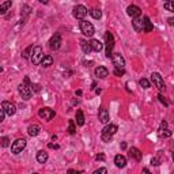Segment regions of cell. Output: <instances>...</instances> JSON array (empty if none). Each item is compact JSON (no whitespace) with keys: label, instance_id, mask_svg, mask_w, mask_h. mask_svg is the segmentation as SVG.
I'll return each instance as SVG.
<instances>
[{"label":"cell","instance_id":"19","mask_svg":"<svg viewBox=\"0 0 174 174\" xmlns=\"http://www.w3.org/2000/svg\"><path fill=\"white\" fill-rule=\"evenodd\" d=\"M27 132L30 136H37L40 135V132H41V127H40L38 124H31L30 127L27 128Z\"/></svg>","mask_w":174,"mask_h":174},{"label":"cell","instance_id":"24","mask_svg":"<svg viewBox=\"0 0 174 174\" xmlns=\"http://www.w3.org/2000/svg\"><path fill=\"white\" fill-rule=\"evenodd\" d=\"M40 64H41L42 67H45V68H46V67H50L52 64H53V57H52V56H44Z\"/></svg>","mask_w":174,"mask_h":174},{"label":"cell","instance_id":"3","mask_svg":"<svg viewBox=\"0 0 174 174\" xmlns=\"http://www.w3.org/2000/svg\"><path fill=\"white\" fill-rule=\"evenodd\" d=\"M42 57H44L42 48H41V46L33 48V52H31V54H30V60H31L33 64H34V65H38L40 63H41Z\"/></svg>","mask_w":174,"mask_h":174},{"label":"cell","instance_id":"12","mask_svg":"<svg viewBox=\"0 0 174 174\" xmlns=\"http://www.w3.org/2000/svg\"><path fill=\"white\" fill-rule=\"evenodd\" d=\"M98 118H99V121H101L102 124H108L109 120H110L108 109H105L103 106H101V109H99V112H98Z\"/></svg>","mask_w":174,"mask_h":174},{"label":"cell","instance_id":"33","mask_svg":"<svg viewBox=\"0 0 174 174\" xmlns=\"http://www.w3.org/2000/svg\"><path fill=\"white\" fill-rule=\"evenodd\" d=\"M101 139H102L105 143H109L110 140H112V135H109V133H102V135H101Z\"/></svg>","mask_w":174,"mask_h":174},{"label":"cell","instance_id":"29","mask_svg":"<svg viewBox=\"0 0 174 174\" xmlns=\"http://www.w3.org/2000/svg\"><path fill=\"white\" fill-rule=\"evenodd\" d=\"M31 52H33V45H30V46L26 48V49L23 50V53H22V57H23V59H30Z\"/></svg>","mask_w":174,"mask_h":174},{"label":"cell","instance_id":"2","mask_svg":"<svg viewBox=\"0 0 174 174\" xmlns=\"http://www.w3.org/2000/svg\"><path fill=\"white\" fill-rule=\"evenodd\" d=\"M105 41H106V57H112L113 54V48H114V38L110 31L105 33Z\"/></svg>","mask_w":174,"mask_h":174},{"label":"cell","instance_id":"28","mask_svg":"<svg viewBox=\"0 0 174 174\" xmlns=\"http://www.w3.org/2000/svg\"><path fill=\"white\" fill-rule=\"evenodd\" d=\"M8 146H10V138H7V136L0 138V147L6 148V147H8Z\"/></svg>","mask_w":174,"mask_h":174},{"label":"cell","instance_id":"30","mask_svg":"<svg viewBox=\"0 0 174 174\" xmlns=\"http://www.w3.org/2000/svg\"><path fill=\"white\" fill-rule=\"evenodd\" d=\"M159 136H161V138H170V136H172V131L163 128V129H161V132H159Z\"/></svg>","mask_w":174,"mask_h":174},{"label":"cell","instance_id":"4","mask_svg":"<svg viewBox=\"0 0 174 174\" xmlns=\"http://www.w3.org/2000/svg\"><path fill=\"white\" fill-rule=\"evenodd\" d=\"M151 82H153V84L158 88L159 91H165V88H166V87H165L163 78L159 75L158 72H153V73H151Z\"/></svg>","mask_w":174,"mask_h":174},{"label":"cell","instance_id":"35","mask_svg":"<svg viewBox=\"0 0 174 174\" xmlns=\"http://www.w3.org/2000/svg\"><path fill=\"white\" fill-rule=\"evenodd\" d=\"M124 73H125L124 68H123V69H120V68H116V69H114V75H116V76H121V75H124Z\"/></svg>","mask_w":174,"mask_h":174},{"label":"cell","instance_id":"23","mask_svg":"<svg viewBox=\"0 0 174 174\" xmlns=\"http://www.w3.org/2000/svg\"><path fill=\"white\" fill-rule=\"evenodd\" d=\"M11 6H12V2H11V0H7V2H4L3 4H0V15L6 14L7 11L11 8Z\"/></svg>","mask_w":174,"mask_h":174},{"label":"cell","instance_id":"16","mask_svg":"<svg viewBox=\"0 0 174 174\" xmlns=\"http://www.w3.org/2000/svg\"><path fill=\"white\" fill-rule=\"evenodd\" d=\"M129 157H131L132 159H135V161H142V153H140L139 148H136V147H131L129 148Z\"/></svg>","mask_w":174,"mask_h":174},{"label":"cell","instance_id":"14","mask_svg":"<svg viewBox=\"0 0 174 174\" xmlns=\"http://www.w3.org/2000/svg\"><path fill=\"white\" fill-rule=\"evenodd\" d=\"M114 165L117 166V167H120V169H123L127 166V158L124 157V155H121V154H118L114 157Z\"/></svg>","mask_w":174,"mask_h":174},{"label":"cell","instance_id":"9","mask_svg":"<svg viewBox=\"0 0 174 174\" xmlns=\"http://www.w3.org/2000/svg\"><path fill=\"white\" fill-rule=\"evenodd\" d=\"M60 46H61V37H60V34H54L49 40V48L52 50H57V49H60Z\"/></svg>","mask_w":174,"mask_h":174},{"label":"cell","instance_id":"8","mask_svg":"<svg viewBox=\"0 0 174 174\" xmlns=\"http://www.w3.org/2000/svg\"><path fill=\"white\" fill-rule=\"evenodd\" d=\"M2 108L3 110L6 112V114H8V116H14L16 112V106L14 105L12 102H10V101H4L2 103Z\"/></svg>","mask_w":174,"mask_h":174},{"label":"cell","instance_id":"10","mask_svg":"<svg viewBox=\"0 0 174 174\" xmlns=\"http://www.w3.org/2000/svg\"><path fill=\"white\" fill-rule=\"evenodd\" d=\"M18 91H19V94L22 95V98L26 99V101H27V99H30L31 95H33L31 88L27 87V86H25V84H19V87H18Z\"/></svg>","mask_w":174,"mask_h":174},{"label":"cell","instance_id":"18","mask_svg":"<svg viewBox=\"0 0 174 174\" xmlns=\"http://www.w3.org/2000/svg\"><path fill=\"white\" fill-rule=\"evenodd\" d=\"M132 26H133V29H135L136 31H143V19H142L140 16L133 18Z\"/></svg>","mask_w":174,"mask_h":174},{"label":"cell","instance_id":"21","mask_svg":"<svg viewBox=\"0 0 174 174\" xmlns=\"http://www.w3.org/2000/svg\"><path fill=\"white\" fill-rule=\"evenodd\" d=\"M118 131V128H117V125H114V124H109V125H106L105 128L102 129V133H109V135H114Z\"/></svg>","mask_w":174,"mask_h":174},{"label":"cell","instance_id":"42","mask_svg":"<svg viewBox=\"0 0 174 174\" xmlns=\"http://www.w3.org/2000/svg\"><path fill=\"white\" fill-rule=\"evenodd\" d=\"M31 87H34V91H37V92H38L40 90H41V87H40L38 86V84H33V86Z\"/></svg>","mask_w":174,"mask_h":174},{"label":"cell","instance_id":"15","mask_svg":"<svg viewBox=\"0 0 174 174\" xmlns=\"http://www.w3.org/2000/svg\"><path fill=\"white\" fill-rule=\"evenodd\" d=\"M127 14L129 16H132V18H136V16H140L142 10H140L138 6H129L127 8Z\"/></svg>","mask_w":174,"mask_h":174},{"label":"cell","instance_id":"22","mask_svg":"<svg viewBox=\"0 0 174 174\" xmlns=\"http://www.w3.org/2000/svg\"><path fill=\"white\" fill-rule=\"evenodd\" d=\"M48 153L46 151H38V153H37V161L40 162V163H45V162L48 161Z\"/></svg>","mask_w":174,"mask_h":174},{"label":"cell","instance_id":"17","mask_svg":"<svg viewBox=\"0 0 174 174\" xmlns=\"http://www.w3.org/2000/svg\"><path fill=\"white\" fill-rule=\"evenodd\" d=\"M153 29H154L153 22L150 21L148 16H144L143 18V31L144 33H151V31H153Z\"/></svg>","mask_w":174,"mask_h":174},{"label":"cell","instance_id":"13","mask_svg":"<svg viewBox=\"0 0 174 174\" xmlns=\"http://www.w3.org/2000/svg\"><path fill=\"white\" fill-rule=\"evenodd\" d=\"M95 76L99 78V79H105V78H108L109 76V71H108V68L106 67H97L95 68Z\"/></svg>","mask_w":174,"mask_h":174},{"label":"cell","instance_id":"26","mask_svg":"<svg viewBox=\"0 0 174 174\" xmlns=\"http://www.w3.org/2000/svg\"><path fill=\"white\" fill-rule=\"evenodd\" d=\"M80 46H82V49H83V52H84L86 54H88V53H90V52L92 50L91 46H90V42L84 41V40H80Z\"/></svg>","mask_w":174,"mask_h":174},{"label":"cell","instance_id":"6","mask_svg":"<svg viewBox=\"0 0 174 174\" xmlns=\"http://www.w3.org/2000/svg\"><path fill=\"white\" fill-rule=\"evenodd\" d=\"M86 15H87V8L84 6L79 4V6H76L75 8H73V16H75L76 19L82 21V19L86 18Z\"/></svg>","mask_w":174,"mask_h":174},{"label":"cell","instance_id":"47","mask_svg":"<svg viewBox=\"0 0 174 174\" xmlns=\"http://www.w3.org/2000/svg\"><path fill=\"white\" fill-rule=\"evenodd\" d=\"M40 3H42V4H48V3H49V0H38Z\"/></svg>","mask_w":174,"mask_h":174},{"label":"cell","instance_id":"41","mask_svg":"<svg viewBox=\"0 0 174 174\" xmlns=\"http://www.w3.org/2000/svg\"><path fill=\"white\" fill-rule=\"evenodd\" d=\"M151 165H154V166H158V165H159V161H158L157 158H153V159H151Z\"/></svg>","mask_w":174,"mask_h":174},{"label":"cell","instance_id":"11","mask_svg":"<svg viewBox=\"0 0 174 174\" xmlns=\"http://www.w3.org/2000/svg\"><path fill=\"white\" fill-rule=\"evenodd\" d=\"M112 60H113V64H114L116 68H120V69L124 68L125 61H124V57L121 56L120 53H113L112 54Z\"/></svg>","mask_w":174,"mask_h":174},{"label":"cell","instance_id":"38","mask_svg":"<svg viewBox=\"0 0 174 174\" xmlns=\"http://www.w3.org/2000/svg\"><path fill=\"white\" fill-rule=\"evenodd\" d=\"M4 117H6V112L2 108V109H0V123H3V121H4Z\"/></svg>","mask_w":174,"mask_h":174},{"label":"cell","instance_id":"40","mask_svg":"<svg viewBox=\"0 0 174 174\" xmlns=\"http://www.w3.org/2000/svg\"><path fill=\"white\" fill-rule=\"evenodd\" d=\"M95 159H97V161H105V155H103V154H98L97 157H95Z\"/></svg>","mask_w":174,"mask_h":174},{"label":"cell","instance_id":"46","mask_svg":"<svg viewBox=\"0 0 174 174\" xmlns=\"http://www.w3.org/2000/svg\"><path fill=\"white\" fill-rule=\"evenodd\" d=\"M121 148H123V150H125V148H127V143H125V142H123V143H121Z\"/></svg>","mask_w":174,"mask_h":174},{"label":"cell","instance_id":"5","mask_svg":"<svg viewBox=\"0 0 174 174\" xmlns=\"http://www.w3.org/2000/svg\"><path fill=\"white\" fill-rule=\"evenodd\" d=\"M26 147V139H18L15 142L12 143V146H11V153L12 154H21L22 151L25 150Z\"/></svg>","mask_w":174,"mask_h":174},{"label":"cell","instance_id":"27","mask_svg":"<svg viewBox=\"0 0 174 174\" xmlns=\"http://www.w3.org/2000/svg\"><path fill=\"white\" fill-rule=\"evenodd\" d=\"M90 15L94 18V19H101L102 12H101V10L99 8H91L90 10Z\"/></svg>","mask_w":174,"mask_h":174},{"label":"cell","instance_id":"32","mask_svg":"<svg viewBox=\"0 0 174 174\" xmlns=\"http://www.w3.org/2000/svg\"><path fill=\"white\" fill-rule=\"evenodd\" d=\"M163 7L167 11H170V12H173L174 11V4H173V0H170V2H166L165 4H163Z\"/></svg>","mask_w":174,"mask_h":174},{"label":"cell","instance_id":"7","mask_svg":"<svg viewBox=\"0 0 174 174\" xmlns=\"http://www.w3.org/2000/svg\"><path fill=\"white\" fill-rule=\"evenodd\" d=\"M54 114H56L54 110H52L50 108H42V109H40V112H38V116L46 121H50L52 118L54 117Z\"/></svg>","mask_w":174,"mask_h":174},{"label":"cell","instance_id":"43","mask_svg":"<svg viewBox=\"0 0 174 174\" xmlns=\"http://www.w3.org/2000/svg\"><path fill=\"white\" fill-rule=\"evenodd\" d=\"M166 127H167V123H166V121H162V123H161V129H163Z\"/></svg>","mask_w":174,"mask_h":174},{"label":"cell","instance_id":"45","mask_svg":"<svg viewBox=\"0 0 174 174\" xmlns=\"http://www.w3.org/2000/svg\"><path fill=\"white\" fill-rule=\"evenodd\" d=\"M49 148H59V146H57V144H49Z\"/></svg>","mask_w":174,"mask_h":174},{"label":"cell","instance_id":"31","mask_svg":"<svg viewBox=\"0 0 174 174\" xmlns=\"http://www.w3.org/2000/svg\"><path fill=\"white\" fill-rule=\"evenodd\" d=\"M139 84H140V86H142L143 88H150V86H151L148 80H147V79H144V78H142V79L139 80Z\"/></svg>","mask_w":174,"mask_h":174},{"label":"cell","instance_id":"36","mask_svg":"<svg viewBox=\"0 0 174 174\" xmlns=\"http://www.w3.org/2000/svg\"><path fill=\"white\" fill-rule=\"evenodd\" d=\"M22 12H23V15H29V12H30V7H29V6H23V7H22Z\"/></svg>","mask_w":174,"mask_h":174},{"label":"cell","instance_id":"34","mask_svg":"<svg viewBox=\"0 0 174 174\" xmlns=\"http://www.w3.org/2000/svg\"><path fill=\"white\" fill-rule=\"evenodd\" d=\"M68 132L71 133V135H73L75 133V123H73V120L69 121V127H68Z\"/></svg>","mask_w":174,"mask_h":174},{"label":"cell","instance_id":"25","mask_svg":"<svg viewBox=\"0 0 174 174\" xmlns=\"http://www.w3.org/2000/svg\"><path fill=\"white\" fill-rule=\"evenodd\" d=\"M75 118H76V124L79 125V127L84 125V116H83V112H82V110H78Z\"/></svg>","mask_w":174,"mask_h":174},{"label":"cell","instance_id":"20","mask_svg":"<svg viewBox=\"0 0 174 174\" xmlns=\"http://www.w3.org/2000/svg\"><path fill=\"white\" fill-rule=\"evenodd\" d=\"M90 46H91V49L95 50V52H101L103 49V44L101 41H98V40H95V38L90 41Z\"/></svg>","mask_w":174,"mask_h":174},{"label":"cell","instance_id":"37","mask_svg":"<svg viewBox=\"0 0 174 174\" xmlns=\"http://www.w3.org/2000/svg\"><path fill=\"white\" fill-rule=\"evenodd\" d=\"M158 98H159V101H161L162 103H163L165 106H167V105H169V103L166 102V99H165V97H163V95H162V94H159V95H158Z\"/></svg>","mask_w":174,"mask_h":174},{"label":"cell","instance_id":"1","mask_svg":"<svg viewBox=\"0 0 174 174\" xmlns=\"http://www.w3.org/2000/svg\"><path fill=\"white\" fill-rule=\"evenodd\" d=\"M79 27H80L82 34L86 35V37H91L95 33L94 26H92V23H91V22H88V21L82 19V21H80V23H79Z\"/></svg>","mask_w":174,"mask_h":174},{"label":"cell","instance_id":"48","mask_svg":"<svg viewBox=\"0 0 174 174\" xmlns=\"http://www.w3.org/2000/svg\"><path fill=\"white\" fill-rule=\"evenodd\" d=\"M3 71V68H2V65H0V72H2Z\"/></svg>","mask_w":174,"mask_h":174},{"label":"cell","instance_id":"44","mask_svg":"<svg viewBox=\"0 0 174 174\" xmlns=\"http://www.w3.org/2000/svg\"><path fill=\"white\" fill-rule=\"evenodd\" d=\"M167 22H169V25H170V26H173V25H174V19H173V18H169Z\"/></svg>","mask_w":174,"mask_h":174},{"label":"cell","instance_id":"39","mask_svg":"<svg viewBox=\"0 0 174 174\" xmlns=\"http://www.w3.org/2000/svg\"><path fill=\"white\" fill-rule=\"evenodd\" d=\"M98 173L105 174V173H108V170H106L105 167H102V169H98V170H95V172H94V174H98Z\"/></svg>","mask_w":174,"mask_h":174},{"label":"cell","instance_id":"49","mask_svg":"<svg viewBox=\"0 0 174 174\" xmlns=\"http://www.w3.org/2000/svg\"><path fill=\"white\" fill-rule=\"evenodd\" d=\"M166 2H170V0H166Z\"/></svg>","mask_w":174,"mask_h":174}]
</instances>
